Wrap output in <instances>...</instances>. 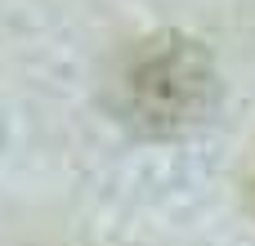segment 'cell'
<instances>
[{"instance_id":"2","label":"cell","mask_w":255,"mask_h":246,"mask_svg":"<svg viewBox=\"0 0 255 246\" xmlns=\"http://www.w3.org/2000/svg\"><path fill=\"white\" fill-rule=\"evenodd\" d=\"M247 202H251V215H255V170H251V179H247Z\"/></svg>"},{"instance_id":"1","label":"cell","mask_w":255,"mask_h":246,"mask_svg":"<svg viewBox=\"0 0 255 246\" xmlns=\"http://www.w3.org/2000/svg\"><path fill=\"white\" fill-rule=\"evenodd\" d=\"M103 103L139 139H184L202 130L220 103L211 54L179 31L134 40L108 72Z\"/></svg>"}]
</instances>
